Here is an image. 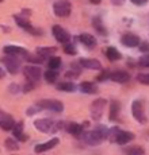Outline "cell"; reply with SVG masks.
Returning a JSON list of instances; mask_svg holds the SVG:
<instances>
[{
  "mask_svg": "<svg viewBox=\"0 0 149 155\" xmlns=\"http://www.w3.org/2000/svg\"><path fill=\"white\" fill-rule=\"evenodd\" d=\"M134 139V134L133 132H129V131H119L117 139H115V143L118 144H126V143L132 142Z\"/></svg>",
  "mask_w": 149,
  "mask_h": 155,
  "instance_id": "cell-17",
  "label": "cell"
},
{
  "mask_svg": "<svg viewBox=\"0 0 149 155\" xmlns=\"http://www.w3.org/2000/svg\"><path fill=\"white\" fill-rule=\"evenodd\" d=\"M110 80H113L114 82H119V84H125L130 80V74L125 70H117L110 74Z\"/></svg>",
  "mask_w": 149,
  "mask_h": 155,
  "instance_id": "cell-14",
  "label": "cell"
},
{
  "mask_svg": "<svg viewBox=\"0 0 149 155\" xmlns=\"http://www.w3.org/2000/svg\"><path fill=\"white\" fill-rule=\"evenodd\" d=\"M106 105H107V101L104 99H96L94 103L91 104V117H92V120H95V121L100 120V117L103 116Z\"/></svg>",
  "mask_w": 149,
  "mask_h": 155,
  "instance_id": "cell-5",
  "label": "cell"
},
{
  "mask_svg": "<svg viewBox=\"0 0 149 155\" xmlns=\"http://www.w3.org/2000/svg\"><path fill=\"white\" fill-rule=\"evenodd\" d=\"M140 42H141L140 37H137L136 34H132V32H127V34L122 35L121 38V43L126 47H136L140 45Z\"/></svg>",
  "mask_w": 149,
  "mask_h": 155,
  "instance_id": "cell-11",
  "label": "cell"
},
{
  "mask_svg": "<svg viewBox=\"0 0 149 155\" xmlns=\"http://www.w3.org/2000/svg\"><path fill=\"white\" fill-rule=\"evenodd\" d=\"M92 25H94L95 30H96V31L99 32L100 35H106L107 34V31H106V28H104V26H103L102 20H100V18H94V22H92Z\"/></svg>",
  "mask_w": 149,
  "mask_h": 155,
  "instance_id": "cell-26",
  "label": "cell"
},
{
  "mask_svg": "<svg viewBox=\"0 0 149 155\" xmlns=\"http://www.w3.org/2000/svg\"><path fill=\"white\" fill-rule=\"evenodd\" d=\"M47 66H49V69H58L60 66H61V58L60 57H50L49 62H47Z\"/></svg>",
  "mask_w": 149,
  "mask_h": 155,
  "instance_id": "cell-28",
  "label": "cell"
},
{
  "mask_svg": "<svg viewBox=\"0 0 149 155\" xmlns=\"http://www.w3.org/2000/svg\"><path fill=\"white\" fill-rule=\"evenodd\" d=\"M14 126H15V121L11 116L0 113V128H3L4 131H10L12 130Z\"/></svg>",
  "mask_w": 149,
  "mask_h": 155,
  "instance_id": "cell-15",
  "label": "cell"
},
{
  "mask_svg": "<svg viewBox=\"0 0 149 155\" xmlns=\"http://www.w3.org/2000/svg\"><path fill=\"white\" fill-rule=\"evenodd\" d=\"M33 89H34V82H31V81H29L27 84H25L22 86L23 92H29V91H33Z\"/></svg>",
  "mask_w": 149,
  "mask_h": 155,
  "instance_id": "cell-37",
  "label": "cell"
},
{
  "mask_svg": "<svg viewBox=\"0 0 149 155\" xmlns=\"http://www.w3.org/2000/svg\"><path fill=\"white\" fill-rule=\"evenodd\" d=\"M3 53L5 55H12V57H23L26 58L29 54V51L25 49V47H20V46H14V45H8V46L3 47Z\"/></svg>",
  "mask_w": 149,
  "mask_h": 155,
  "instance_id": "cell-9",
  "label": "cell"
},
{
  "mask_svg": "<svg viewBox=\"0 0 149 155\" xmlns=\"http://www.w3.org/2000/svg\"><path fill=\"white\" fill-rule=\"evenodd\" d=\"M20 89V86L19 85H16V84H11V86H10V91L12 92V93H16Z\"/></svg>",
  "mask_w": 149,
  "mask_h": 155,
  "instance_id": "cell-39",
  "label": "cell"
},
{
  "mask_svg": "<svg viewBox=\"0 0 149 155\" xmlns=\"http://www.w3.org/2000/svg\"><path fill=\"white\" fill-rule=\"evenodd\" d=\"M104 54H106V57L110 59V61H118V59L122 58L121 53H119L115 47H107L106 51H104Z\"/></svg>",
  "mask_w": 149,
  "mask_h": 155,
  "instance_id": "cell-22",
  "label": "cell"
},
{
  "mask_svg": "<svg viewBox=\"0 0 149 155\" xmlns=\"http://www.w3.org/2000/svg\"><path fill=\"white\" fill-rule=\"evenodd\" d=\"M107 131L109 128L106 126H98L96 130L94 131H85V132L83 131L80 138L89 146H99L103 140L107 139Z\"/></svg>",
  "mask_w": 149,
  "mask_h": 155,
  "instance_id": "cell-1",
  "label": "cell"
},
{
  "mask_svg": "<svg viewBox=\"0 0 149 155\" xmlns=\"http://www.w3.org/2000/svg\"><path fill=\"white\" fill-rule=\"evenodd\" d=\"M14 19H15V22H16V25L19 26V27H22L25 31L30 32V34H33V35H41L42 34V30L33 27L31 23H30L27 19H25L22 15H14Z\"/></svg>",
  "mask_w": 149,
  "mask_h": 155,
  "instance_id": "cell-6",
  "label": "cell"
},
{
  "mask_svg": "<svg viewBox=\"0 0 149 155\" xmlns=\"http://www.w3.org/2000/svg\"><path fill=\"white\" fill-rule=\"evenodd\" d=\"M12 134L18 140H22V142L27 140V135L23 134V121H19V123H16L12 127Z\"/></svg>",
  "mask_w": 149,
  "mask_h": 155,
  "instance_id": "cell-19",
  "label": "cell"
},
{
  "mask_svg": "<svg viewBox=\"0 0 149 155\" xmlns=\"http://www.w3.org/2000/svg\"><path fill=\"white\" fill-rule=\"evenodd\" d=\"M23 74L29 81L35 82L42 77V70H41V68L34 66V65H27V66L23 68Z\"/></svg>",
  "mask_w": 149,
  "mask_h": 155,
  "instance_id": "cell-7",
  "label": "cell"
},
{
  "mask_svg": "<svg viewBox=\"0 0 149 155\" xmlns=\"http://www.w3.org/2000/svg\"><path fill=\"white\" fill-rule=\"evenodd\" d=\"M64 51L67 53L68 55H76V54H77L76 47H74V45H73V43H71V42L64 43Z\"/></svg>",
  "mask_w": 149,
  "mask_h": 155,
  "instance_id": "cell-30",
  "label": "cell"
},
{
  "mask_svg": "<svg viewBox=\"0 0 149 155\" xmlns=\"http://www.w3.org/2000/svg\"><path fill=\"white\" fill-rule=\"evenodd\" d=\"M137 81L144 85H149V73H140L137 76Z\"/></svg>",
  "mask_w": 149,
  "mask_h": 155,
  "instance_id": "cell-33",
  "label": "cell"
},
{
  "mask_svg": "<svg viewBox=\"0 0 149 155\" xmlns=\"http://www.w3.org/2000/svg\"><path fill=\"white\" fill-rule=\"evenodd\" d=\"M57 89L61 92H74L77 89V86L71 81H64V82H60L57 85Z\"/></svg>",
  "mask_w": 149,
  "mask_h": 155,
  "instance_id": "cell-24",
  "label": "cell"
},
{
  "mask_svg": "<svg viewBox=\"0 0 149 155\" xmlns=\"http://www.w3.org/2000/svg\"><path fill=\"white\" fill-rule=\"evenodd\" d=\"M53 11L58 18H67L72 12V4L68 0H58L53 4Z\"/></svg>",
  "mask_w": 149,
  "mask_h": 155,
  "instance_id": "cell-2",
  "label": "cell"
},
{
  "mask_svg": "<svg viewBox=\"0 0 149 155\" xmlns=\"http://www.w3.org/2000/svg\"><path fill=\"white\" fill-rule=\"evenodd\" d=\"M130 2L136 5H144L145 3H147V0H130Z\"/></svg>",
  "mask_w": 149,
  "mask_h": 155,
  "instance_id": "cell-40",
  "label": "cell"
},
{
  "mask_svg": "<svg viewBox=\"0 0 149 155\" xmlns=\"http://www.w3.org/2000/svg\"><path fill=\"white\" fill-rule=\"evenodd\" d=\"M2 62L4 64V66L7 68V70L11 74H16L20 69V62L18 59V57H12V55H7L4 58H2Z\"/></svg>",
  "mask_w": 149,
  "mask_h": 155,
  "instance_id": "cell-8",
  "label": "cell"
},
{
  "mask_svg": "<svg viewBox=\"0 0 149 155\" xmlns=\"http://www.w3.org/2000/svg\"><path fill=\"white\" fill-rule=\"evenodd\" d=\"M65 130H67L69 134L74 135V136H80L83 134V131H84V127H83V124L68 123V124H65Z\"/></svg>",
  "mask_w": 149,
  "mask_h": 155,
  "instance_id": "cell-20",
  "label": "cell"
},
{
  "mask_svg": "<svg viewBox=\"0 0 149 155\" xmlns=\"http://www.w3.org/2000/svg\"><path fill=\"white\" fill-rule=\"evenodd\" d=\"M79 39H80V42L84 45V46L89 47V49H92V47L96 46V39H95V37H94V35H91V34H81V35H79Z\"/></svg>",
  "mask_w": 149,
  "mask_h": 155,
  "instance_id": "cell-21",
  "label": "cell"
},
{
  "mask_svg": "<svg viewBox=\"0 0 149 155\" xmlns=\"http://www.w3.org/2000/svg\"><path fill=\"white\" fill-rule=\"evenodd\" d=\"M119 112H121V104L118 103L117 100H113L110 103V109H109V117L111 121H115L119 116Z\"/></svg>",
  "mask_w": 149,
  "mask_h": 155,
  "instance_id": "cell-16",
  "label": "cell"
},
{
  "mask_svg": "<svg viewBox=\"0 0 149 155\" xmlns=\"http://www.w3.org/2000/svg\"><path fill=\"white\" fill-rule=\"evenodd\" d=\"M89 3H92V4H100L102 0H89Z\"/></svg>",
  "mask_w": 149,
  "mask_h": 155,
  "instance_id": "cell-42",
  "label": "cell"
},
{
  "mask_svg": "<svg viewBox=\"0 0 149 155\" xmlns=\"http://www.w3.org/2000/svg\"><path fill=\"white\" fill-rule=\"evenodd\" d=\"M26 59H27L30 64H42L45 58H43L42 55H40V54H37V53H35L34 55H29V54H27Z\"/></svg>",
  "mask_w": 149,
  "mask_h": 155,
  "instance_id": "cell-31",
  "label": "cell"
},
{
  "mask_svg": "<svg viewBox=\"0 0 149 155\" xmlns=\"http://www.w3.org/2000/svg\"><path fill=\"white\" fill-rule=\"evenodd\" d=\"M43 78L46 80V82H49V84H54L58 78V73L53 69H49L43 73Z\"/></svg>",
  "mask_w": 149,
  "mask_h": 155,
  "instance_id": "cell-25",
  "label": "cell"
},
{
  "mask_svg": "<svg viewBox=\"0 0 149 155\" xmlns=\"http://www.w3.org/2000/svg\"><path fill=\"white\" fill-rule=\"evenodd\" d=\"M37 105L41 109H47L52 112H62L64 111V104L58 100H53V99H43L40 100L37 103Z\"/></svg>",
  "mask_w": 149,
  "mask_h": 155,
  "instance_id": "cell-3",
  "label": "cell"
},
{
  "mask_svg": "<svg viewBox=\"0 0 149 155\" xmlns=\"http://www.w3.org/2000/svg\"><path fill=\"white\" fill-rule=\"evenodd\" d=\"M125 154L126 155H144L145 150L140 146H133V147H129L125 150Z\"/></svg>",
  "mask_w": 149,
  "mask_h": 155,
  "instance_id": "cell-27",
  "label": "cell"
},
{
  "mask_svg": "<svg viewBox=\"0 0 149 155\" xmlns=\"http://www.w3.org/2000/svg\"><path fill=\"white\" fill-rule=\"evenodd\" d=\"M40 107H31V108H29L27 109V112H26V113H27V115L30 116V115H34V113H37L38 111H40Z\"/></svg>",
  "mask_w": 149,
  "mask_h": 155,
  "instance_id": "cell-38",
  "label": "cell"
},
{
  "mask_svg": "<svg viewBox=\"0 0 149 155\" xmlns=\"http://www.w3.org/2000/svg\"><path fill=\"white\" fill-rule=\"evenodd\" d=\"M5 147L8 148V150H11V151H16L18 148H19V146H18V143L15 142V139H5Z\"/></svg>",
  "mask_w": 149,
  "mask_h": 155,
  "instance_id": "cell-32",
  "label": "cell"
},
{
  "mask_svg": "<svg viewBox=\"0 0 149 155\" xmlns=\"http://www.w3.org/2000/svg\"><path fill=\"white\" fill-rule=\"evenodd\" d=\"M132 113H133V117L136 119V121L141 124H145L148 121L147 115H145L144 111V105H142V101L140 100H134L132 103Z\"/></svg>",
  "mask_w": 149,
  "mask_h": 155,
  "instance_id": "cell-4",
  "label": "cell"
},
{
  "mask_svg": "<svg viewBox=\"0 0 149 155\" xmlns=\"http://www.w3.org/2000/svg\"><path fill=\"white\" fill-rule=\"evenodd\" d=\"M111 3L114 5H122L125 3V0H111Z\"/></svg>",
  "mask_w": 149,
  "mask_h": 155,
  "instance_id": "cell-41",
  "label": "cell"
},
{
  "mask_svg": "<svg viewBox=\"0 0 149 155\" xmlns=\"http://www.w3.org/2000/svg\"><path fill=\"white\" fill-rule=\"evenodd\" d=\"M138 65L140 66H144V68H149V53L144 54L138 59Z\"/></svg>",
  "mask_w": 149,
  "mask_h": 155,
  "instance_id": "cell-34",
  "label": "cell"
},
{
  "mask_svg": "<svg viewBox=\"0 0 149 155\" xmlns=\"http://www.w3.org/2000/svg\"><path fill=\"white\" fill-rule=\"evenodd\" d=\"M110 74H111V73H109L107 70H104L103 73L100 74V76H98V77H96V80H98V81H104V80L110 78Z\"/></svg>",
  "mask_w": 149,
  "mask_h": 155,
  "instance_id": "cell-36",
  "label": "cell"
},
{
  "mask_svg": "<svg viewBox=\"0 0 149 155\" xmlns=\"http://www.w3.org/2000/svg\"><path fill=\"white\" fill-rule=\"evenodd\" d=\"M80 91L83 93H87V94H96L98 93V85L94 84V82H89V81H84L80 84Z\"/></svg>",
  "mask_w": 149,
  "mask_h": 155,
  "instance_id": "cell-18",
  "label": "cell"
},
{
  "mask_svg": "<svg viewBox=\"0 0 149 155\" xmlns=\"http://www.w3.org/2000/svg\"><path fill=\"white\" fill-rule=\"evenodd\" d=\"M79 64H80V66L85 68V69H89V70H100L102 69V64L95 58H81L79 61Z\"/></svg>",
  "mask_w": 149,
  "mask_h": 155,
  "instance_id": "cell-13",
  "label": "cell"
},
{
  "mask_svg": "<svg viewBox=\"0 0 149 155\" xmlns=\"http://www.w3.org/2000/svg\"><path fill=\"white\" fill-rule=\"evenodd\" d=\"M35 51H37V54L42 55L43 58H46L47 55H53L56 51H57V47L54 46H49V47H37L35 49Z\"/></svg>",
  "mask_w": 149,
  "mask_h": 155,
  "instance_id": "cell-23",
  "label": "cell"
},
{
  "mask_svg": "<svg viewBox=\"0 0 149 155\" xmlns=\"http://www.w3.org/2000/svg\"><path fill=\"white\" fill-rule=\"evenodd\" d=\"M2 2H3V0H0V3H2Z\"/></svg>",
  "mask_w": 149,
  "mask_h": 155,
  "instance_id": "cell-44",
  "label": "cell"
},
{
  "mask_svg": "<svg viewBox=\"0 0 149 155\" xmlns=\"http://www.w3.org/2000/svg\"><path fill=\"white\" fill-rule=\"evenodd\" d=\"M52 32H53V37L56 38V41L60 43H67V42H69V39H71V35H69V32L68 31H65L64 28L61 27V26H58V25H56V26H53L52 27Z\"/></svg>",
  "mask_w": 149,
  "mask_h": 155,
  "instance_id": "cell-10",
  "label": "cell"
},
{
  "mask_svg": "<svg viewBox=\"0 0 149 155\" xmlns=\"http://www.w3.org/2000/svg\"><path fill=\"white\" fill-rule=\"evenodd\" d=\"M138 47H140V51H142V53H149V43H148V42H140Z\"/></svg>",
  "mask_w": 149,
  "mask_h": 155,
  "instance_id": "cell-35",
  "label": "cell"
},
{
  "mask_svg": "<svg viewBox=\"0 0 149 155\" xmlns=\"http://www.w3.org/2000/svg\"><path fill=\"white\" fill-rule=\"evenodd\" d=\"M5 76V71L2 69V68H0V78H3V77Z\"/></svg>",
  "mask_w": 149,
  "mask_h": 155,
  "instance_id": "cell-43",
  "label": "cell"
},
{
  "mask_svg": "<svg viewBox=\"0 0 149 155\" xmlns=\"http://www.w3.org/2000/svg\"><path fill=\"white\" fill-rule=\"evenodd\" d=\"M119 131H121V128H118V127H113V128H110V130L107 131V139H109L110 142H115V139H117Z\"/></svg>",
  "mask_w": 149,
  "mask_h": 155,
  "instance_id": "cell-29",
  "label": "cell"
},
{
  "mask_svg": "<svg viewBox=\"0 0 149 155\" xmlns=\"http://www.w3.org/2000/svg\"><path fill=\"white\" fill-rule=\"evenodd\" d=\"M58 138H53V139H50V140H47V142H45V143H41V144H37L34 147V151L37 154H42L45 153V151H49V150H53V148L56 147V146L58 144Z\"/></svg>",
  "mask_w": 149,
  "mask_h": 155,
  "instance_id": "cell-12",
  "label": "cell"
}]
</instances>
